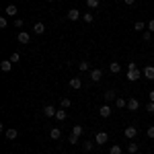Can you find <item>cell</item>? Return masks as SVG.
I'll use <instances>...</instances> for the list:
<instances>
[{
    "mask_svg": "<svg viewBox=\"0 0 154 154\" xmlns=\"http://www.w3.org/2000/svg\"><path fill=\"white\" fill-rule=\"evenodd\" d=\"M88 78H91L93 82H99V80L103 78V70H101V68H93V70L88 72Z\"/></svg>",
    "mask_w": 154,
    "mask_h": 154,
    "instance_id": "1",
    "label": "cell"
},
{
    "mask_svg": "<svg viewBox=\"0 0 154 154\" xmlns=\"http://www.w3.org/2000/svg\"><path fill=\"white\" fill-rule=\"evenodd\" d=\"M103 99H105V103H111V101H115V99H117V93H115V88H107L105 93H103Z\"/></svg>",
    "mask_w": 154,
    "mask_h": 154,
    "instance_id": "2",
    "label": "cell"
},
{
    "mask_svg": "<svg viewBox=\"0 0 154 154\" xmlns=\"http://www.w3.org/2000/svg\"><path fill=\"white\" fill-rule=\"evenodd\" d=\"M123 136H125L128 140H134V138L138 136V128H134V125H128V128L123 130Z\"/></svg>",
    "mask_w": 154,
    "mask_h": 154,
    "instance_id": "3",
    "label": "cell"
},
{
    "mask_svg": "<svg viewBox=\"0 0 154 154\" xmlns=\"http://www.w3.org/2000/svg\"><path fill=\"white\" fill-rule=\"evenodd\" d=\"M109 142V134L107 131H99L95 136V144H107Z\"/></svg>",
    "mask_w": 154,
    "mask_h": 154,
    "instance_id": "4",
    "label": "cell"
},
{
    "mask_svg": "<svg viewBox=\"0 0 154 154\" xmlns=\"http://www.w3.org/2000/svg\"><path fill=\"white\" fill-rule=\"evenodd\" d=\"M111 113H113V111H111V105H109V103H105V105L101 107V109H99V115H101V117H111Z\"/></svg>",
    "mask_w": 154,
    "mask_h": 154,
    "instance_id": "5",
    "label": "cell"
},
{
    "mask_svg": "<svg viewBox=\"0 0 154 154\" xmlns=\"http://www.w3.org/2000/svg\"><path fill=\"white\" fill-rule=\"evenodd\" d=\"M140 76H144L142 70H128V80H130V82H136Z\"/></svg>",
    "mask_w": 154,
    "mask_h": 154,
    "instance_id": "6",
    "label": "cell"
},
{
    "mask_svg": "<svg viewBox=\"0 0 154 154\" xmlns=\"http://www.w3.org/2000/svg\"><path fill=\"white\" fill-rule=\"evenodd\" d=\"M17 39H19V43H23V45H27V43L31 41V35H29L27 31H21V33L17 35Z\"/></svg>",
    "mask_w": 154,
    "mask_h": 154,
    "instance_id": "7",
    "label": "cell"
},
{
    "mask_svg": "<svg viewBox=\"0 0 154 154\" xmlns=\"http://www.w3.org/2000/svg\"><path fill=\"white\" fill-rule=\"evenodd\" d=\"M128 109H130V111H138V109H140V101L134 99V97L128 99Z\"/></svg>",
    "mask_w": 154,
    "mask_h": 154,
    "instance_id": "8",
    "label": "cell"
},
{
    "mask_svg": "<svg viewBox=\"0 0 154 154\" xmlns=\"http://www.w3.org/2000/svg\"><path fill=\"white\" fill-rule=\"evenodd\" d=\"M4 134H6V138H8L11 142H14V140L19 138V131L14 130V128H8V130H4Z\"/></svg>",
    "mask_w": 154,
    "mask_h": 154,
    "instance_id": "9",
    "label": "cell"
},
{
    "mask_svg": "<svg viewBox=\"0 0 154 154\" xmlns=\"http://www.w3.org/2000/svg\"><path fill=\"white\" fill-rule=\"evenodd\" d=\"M142 74H144V78H148V80H154V66H146L142 70Z\"/></svg>",
    "mask_w": 154,
    "mask_h": 154,
    "instance_id": "10",
    "label": "cell"
},
{
    "mask_svg": "<svg viewBox=\"0 0 154 154\" xmlns=\"http://www.w3.org/2000/svg\"><path fill=\"white\" fill-rule=\"evenodd\" d=\"M33 33H35V35H43V33H45V25L41 23V21L35 23V25H33Z\"/></svg>",
    "mask_w": 154,
    "mask_h": 154,
    "instance_id": "11",
    "label": "cell"
},
{
    "mask_svg": "<svg viewBox=\"0 0 154 154\" xmlns=\"http://www.w3.org/2000/svg\"><path fill=\"white\" fill-rule=\"evenodd\" d=\"M80 19V11L78 8H70L68 11V21H78Z\"/></svg>",
    "mask_w": 154,
    "mask_h": 154,
    "instance_id": "12",
    "label": "cell"
},
{
    "mask_svg": "<svg viewBox=\"0 0 154 154\" xmlns=\"http://www.w3.org/2000/svg\"><path fill=\"white\" fill-rule=\"evenodd\" d=\"M70 88H74V91H80V88H82V80H80V78H70Z\"/></svg>",
    "mask_w": 154,
    "mask_h": 154,
    "instance_id": "13",
    "label": "cell"
},
{
    "mask_svg": "<svg viewBox=\"0 0 154 154\" xmlns=\"http://www.w3.org/2000/svg\"><path fill=\"white\" fill-rule=\"evenodd\" d=\"M17 12H19V8H17L14 4H8V6L4 8V14H6V17H17Z\"/></svg>",
    "mask_w": 154,
    "mask_h": 154,
    "instance_id": "14",
    "label": "cell"
},
{
    "mask_svg": "<svg viewBox=\"0 0 154 154\" xmlns=\"http://www.w3.org/2000/svg\"><path fill=\"white\" fill-rule=\"evenodd\" d=\"M0 70L2 72H11L12 70V62L11 60H2V62H0Z\"/></svg>",
    "mask_w": 154,
    "mask_h": 154,
    "instance_id": "15",
    "label": "cell"
},
{
    "mask_svg": "<svg viewBox=\"0 0 154 154\" xmlns=\"http://www.w3.org/2000/svg\"><path fill=\"white\" fill-rule=\"evenodd\" d=\"M43 113H45V117H56V113H58V109L51 105H45V109H43Z\"/></svg>",
    "mask_w": 154,
    "mask_h": 154,
    "instance_id": "16",
    "label": "cell"
},
{
    "mask_svg": "<svg viewBox=\"0 0 154 154\" xmlns=\"http://www.w3.org/2000/svg\"><path fill=\"white\" fill-rule=\"evenodd\" d=\"M109 70H111V74H119L121 72V64L119 62H109Z\"/></svg>",
    "mask_w": 154,
    "mask_h": 154,
    "instance_id": "17",
    "label": "cell"
},
{
    "mask_svg": "<svg viewBox=\"0 0 154 154\" xmlns=\"http://www.w3.org/2000/svg\"><path fill=\"white\" fill-rule=\"evenodd\" d=\"M49 138H51V140H60V138H62V130H60V128H51V130H49Z\"/></svg>",
    "mask_w": 154,
    "mask_h": 154,
    "instance_id": "18",
    "label": "cell"
},
{
    "mask_svg": "<svg viewBox=\"0 0 154 154\" xmlns=\"http://www.w3.org/2000/svg\"><path fill=\"white\" fill-rule=\"evenodd\" d=\"M144 29H148V25H144L142 21H136V23H134V31H138V33H144Z\"/></svg>",
    "mask_w": 154,
    "mask_h": 154,
    "instance_id": "19",
    "label": "cell"
},
{
    "mask_svg": "<svg viewBox=\"0 0 154 154\" xmlns=\"http://www.w3.org/2000/svg\"><path fill=\"white\" fill-rule=\"evenodd\" d=\"M78 70L80 72H91V64H88V62H78Z\"/></svg>",
    "mask_w": 154,
    "mask_h": 154,
    "instance_id": "20",
    "label": "cell"
},
{
    "mask_svg": "<svg viewBox=\"0 0 154 154\" xmlns=\"http://www.w3.org/2000/svg\"><path fill=\"white\" fill-rule=\"evenodd\" d=\"M99 4H101V0H86V6H88L91 11H95V8H99Z\"/></svg>",
    "mask_w": 154,
    "mask_h": 154,
    "instance_id": "21",
    "label": "cell"
},
{
    "mask_svg": "<svg viewBox=\"0 0 154 154\" xmlns=\"http://www.w3.org/2000/svg\"><path fill=\"white\" fill-rule=\"evenodd\" d=\"M115 107H117V109H123V107H128V101L121 99V97H117V99H115Z\"/></svg>",
    "mask_w": 154,
    "mask_h": 154,
    "instance_id": "22",
    "label": "cell"
},
{
    "mask_svg": "<svg viewBox=\"0 0 154 154\" xmlns=\"http://www.w3.org/2000/svg\"><path fill=\"white\" fill-rule=\"evenodd\" d=\"M82 21H84V23H93V21H95V14H93V12H84Z\"/></svg>",
    "mask_w": 154,
    "mask_h": 154,
    "instance_id": "23",
    "label": "cell"
},
{
    "mask_svg": "<svg viewBox=\"0 0 154 154\" xmlns=\"http://www.w3.org/2000/svg\"><path fill=\"white\" fill-rule=\"evenodd\" d=\"M66 117H68V113H66L64 109H58V113H56V119H58V121H64Z\"/></svg>",
    "mask_w": 154,
    "mask_h": 154,
    "instance_id": "24",
    "label": "cell"
},
{
    "mask_svg": "<svg viewBox=\"0 0 154 154\" xmlns=\"http://www.w3.org/2000/svg\"><path fill=\"white\" fill-rule=\"evenodd\" d=\"M109 154H123V150H121V146H117V144H113V146L109 148Z\"/></svg>",
    "mask_w": 154,
    "mask_h": 154,
    "instance_id": "25",
    "label": "cell"
},
{
    "mask_svg": "<svg viewBox=\"0 0 154 154\" xmlns=\"http://www.w3.org/2000/svg\"><path fill=\"white\" fill-rule=\"evenodd\" d=\"M60 105H62V109H68V107L72 105V101H70V99H68V97H64V99L60 101Z\"/></svg>",
    "mask_w": 154,
    "mask_h": 154,
    "instance_id": "26",
    "label": "cell"
},
{
    "mask_svg": "<svg viewBox=\"0 0 154 154\" xmlns=\"http://www.w3.org/2000/svg\"><path fill=\"white\" fill-rule=\"evenodd\" d=\"M82 125H74V128H72V134H74V136H78V138H80V136H82Z\"/></svg>",
    "mask_w": 154,
    "mask_h": 154,
    "instance_id": "27",
    "label": "cell"
},
{
    "mask_svg": "<svg viewBox=\"0 0 154 154\" xmlns=\"http://www.w3.org/2000/svg\"><path fill=\"white\" fill-rule=\"evenodd\" d=\"M93 146H95V144L91 142V140H86V142H82V148H84V152H91V150H93Z\"/></svg>",
    "mask_w": 154,
    "mask_h": 154,
    "instance_id": "28",
    "label": "cell"
},
{
    "mask_svg": "<svg viewBox=\"0 0 154 154\" xmlns=\"http://www.w3.org/2000/svg\"><path fill=\"white\" fill-rule=\"evenodd\" d=\"M128 152H130V154H136V152H138V144H134V142L128 144Z\"/></svg>",
    "mask_w": 154,
    "mask_h": 154,
    "instance_id": "29",
    "label": "cell"
},
{
    "mask_svg": "<svg viewBox=\"0 0 154 154\" xmlns=\"http://www.w3.org/2000/svg\"><path fill=\"white\" fill-rule=\"evenodd\" d=\"M8 60H11L12 64H14V62H19V60H21V54H19V51H12V56H11Z\"/></svg>",
    "mask_w": 154,
    "mask_h": 154,
    "instance_id": "30",
    "label": "cell"
},
{
    "mask_svg": "<svg viewBox=\"0 0 154 154\" xmlns=\"http://www.w3.org/2000/svg\"><path fill=\"white\" fill-rule=\"evenodd\" d=\"M8 27V21H6V17H0V29H6Z\"/></svg>",
    "mask_w": 154,
    "mask_h": 154,
    "instance_id": "31",
    "label": "cell"
},
{
    "mask_svg": "<svg viewBox=\"0 0 154 154\" xmlns=\"http://www.w3.org/2000/svg\"><path fill=\"white\" fill-rule=\"evenodd\" d=\"M142 39H144V41H146V43H148V41H150V39H152V33H150V31H144Z\"/></svg>",
    "mask_w": 154,
    "mask_h": 154,
    "instance_id": "32",
    "label": "cell"
},
{
    "mask_svg": "<svg viewBox=\"0 0 154 154\" xmlns=\"http://www.w3.org/2000/svg\"><path fill=\"white\" fill-rule=\"evenodd\" d=\"M146 136H148V138H152V140H154V125H150V128L146 130Z\"/></svg>",
    "mask_w": 154,
    "mask_h": 154,
    "instance_id": "33",
    "label": "cell"
},
{
    "mask_svg": "<svg viewBox=\"0 0 154 154\" xmlns=\"http://www.w3.org/2000/svg\"><path fill=\"white\" fill-rule=\"evenodd\" d=\"M68 142H70V144H78V136H74V134H70V138H68Z\"/></svg>",
    "mask_w": 154,
    "mask_h": 154,
    "instance_id": "34",
    "label": "cell"
},
{
    "mask_svg": "<svg viewBox=\"0 0 154 154\" xmlns=\"http://www.w3.org/2000/svg\"><path fill=\"white\" fill-rule=\"evenodd\" d=\"M146 111H148V113H154V103H152V101L146 105Z\"/></svg>",
    "mask_w": 154,
    "mask_h": 154,
    "instance_id": "35",
    "label": "cell"
},
{
    "mask_svg": "<svg viewBox=\"0 0 154 154\" xmlns=\"http://www.w3.org/2000/svg\"><path fill=\"white\" fill-rule=\"evenodd\" d=\"M14 27L21 29V27H23V19H14Z\"/></svg>",
    "mask_w": 154,
    "mask_h": 154,
    "instance_id": "36",
    "label": "cell"
},
{
    "mask_svg": "<svg viewBox=\"0 0 154 154\" xmlns=\"http://www.w3.org/2000/svg\"><path fill=\"white\" fill-rule=\"evenodd\" d=\"M128 70H138V64H136V62H130V64H128Z\"/></svg>",
    "mask_w": 154,
    "mask_h": 154,
    "instance_id": "37",
    "label": "cell"
},
{
    "mask_svg": "<svg viewBox=\"0 0 154 154\" xmlns=\"http://www.w3.org/2000/svg\"><path fill=\"white\" fill-rule=\"evenodd\" d=\"M148 31H150V33H154V19L148 23Z\"/></svg>",
    "mask_w": 154,
    "mask_h": 154,
    "instance_id": "38",
    "label": "cell"
},
{
    "mask_svg": "<svg viewBox=\"0 0 154 154\" xmlns=\"http://www.w3.org/2000/svg\"><path fill=\"white\" fill-rule=\"evenodd\" d=\"M123 4H125V6H134V4H136V0H123Z\"/></svg>",
    "mask_w": 154,
    "mask_h": 154,
    "instance_id": "39",
    "label": "cell"
},
{
    "mask_svg": "<svg viewBox=\"0 0 154 154\" xmlns=\"http://www.w3.org/2000/svg\"><path fill=\"white\" fill-rule=\"evenodd\" d=\"M148 95H150V101H152V103H154V91H150Z\"/></svg>",
    "mask_w": 154,
    "mask_h": 154,
    "instance_id": "40",
    "label": "cell"
},
{
    "mask_svg": "<svg viewBox=\"0 0 154 154\" xmlns=\"http://www.w3.org/2000/svg\"><path fill=\"white\" fill-rule=\"evenodd\" d=\"M48 2H54V0H48Z\"/></svg>",
    "mask_w": 154,
    "mask_h": 154,
    "instance_id": "41",
    "label": "cell"
}]
</instances>
